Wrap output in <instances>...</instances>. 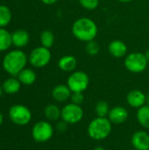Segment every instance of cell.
Returning a JSON list of instances; mask_svg holds the SVG:
<instances>
[{
	"mask_svg": "<svg viewBox=\"0 0 149 150\" xmlns=\"http://www.w3.org/2000/svg\"><path fill=\"white\" fill-rule=\"evenodd\" d=\"M71 30L75 38L83 42L95 40L98 33V28L95 21L85 17L76 19L73 23Z\"/></svg>",
	"mask_w": 149,
	"mask_h": 150,
	"instance_id": "cell-1",
	"label": "cell"
},
{
	"mask_svg": "<svg viewBox=\"0 0 149 150\" xmlns=\"http://www.w3.org/2000/svg\"><path fill=\"white\" fill-rule=\"evenodd\" d=\"M28 57L26 54L20 50L15 49L8 52L3 59L4 69L11 76H17L18 73L25 68Z\"/></svg>",
	"mask_w": 149,
	"mask_h": 150,
	"instance_id": "cell-2",
	"label": "cell"
},
{
	"mask_svg": "<svg viewBox=\"0 0 149 150\" xmlns=\"http://www.w3.org/2000/svg\"><path fill=\"white\" fill-rule=\"evenodd\" d=\"M112 124L107 118L97 117L88 126V134L95 141H103L112 133Z\"/></svg>",
	"mask_w": 149,
	"mask_h": 150,
	"instance_id": "cell-3",
	"label": "cell"
},
{
	"mask_svg": "<svg viewBox=\"0 0 149 150\" xmlns=\"http://www.w3.org/2000/svg\"><path fill=\"white\" fill-rule=\"evenodd\" d=\"M148 64V61L146 58L145 54L140 52H133L128 54L124 61L126 69L132 73L138 74L143 72Z\"/></svg>",
	"mask_w": 149,
	"mask_h": 150,
	"instance_id": "cell-4",
	"label": "cell"
},
{
	"mask_svg": "<svg viewBox=\"0 0 149 150\" xmlns=\"http://www.w3.org/2000/svg\"><path fill=\"white\" fill-rule=\"evenodd\" d=\"M51 58L52 54L49 48L40 46L33 48L31 51L28 56V61L30 64L34 68H44L48 65Z\"/></svg>",
	"mask_w": 149,
	"mask_h": 150,
	"instance_id": "cell-5",
	"label": "cell"
},
{
	"mask_svg": "<svg viewBox=\"0 0 149 150\" xmlns=\"http://www.w3.org/2000/svg\"><path fill=\"white\" fill-rule=\"evenodd\" d=\"M90 83L89 76L83 71L72 72L67 81V85L72 92H83Z\"/></svg>",
	"mask_w": 149,
	"mask_h": 150,
	"instance_id": "cell-6",
	"label": "cell"
},
{
	"mask_svg": "<svg viewBox=\"0 0 149 150\" xmlns=\"http://www.w3.org/2000/svg\"><path fill=\"white\" fill-rule=\"evenodd\" d=\"M54 135L53 126L45 120H40L34 124L32 129V139L36 142L43 143L48 142Z\"/></svg>",
	"mask_w": 149,
	"mask_h": 150,
	"instance_id": "cell-7",
	"label": "cell"
},
{
	"mask_svg": "<svg viewBox=\"0 0 149 150\" xmlns=\"http://www.w3.org/2000/svg\"><path fill=\"white\" fill-rule=\"evenodd\" d=\"M10 120L18 126H25L32 120V112L23 105H14L9 110Z\"/></svg>",
	"mask_w": 149,
	"mask_h": 150,
	"instance_id": "cell-8",
	"label": "cell"
},
{
	"mask_svg": "<svg viewBox=\"0 0 149 150\" xmlns=\"http://www.w3.org/2000/svg\"><path fill=\"white\" fill-rule=\"evenodd\" d=\"M61 118L63 121L69 125H75L83 118V110L81 105L70 103L63 106L61 109Z\"/></svg>",
	"mask_w": 149,
	"mask_h": 150,
	"instance_id": "cell-9",
	"label": "cell"
},
{
	"mask_svg": "<svg viewBox=\"0 0 149 150\" xmlns=\"http://www.w3.org/2000/svg\"><path fill=\"white\" fill-rule=\"evenodd\" d=\"M128 111L123 106H115L112 108L108 114V119L114 125H120L125 123L128 119Z\"/></svg>",
	"mask_w": 149,
	"mask_h": 150,
	"instance_id": "cell-10",
	"label": "cell"
},
{
	"mask_svg": "<svg viewBox=\"0 0 149 150\" xmlns=\"http://www.w3.org/2000/svg\"><path fill=\"white\" fill-rule=\"evenodd\" d=\"M131 142L136 150H149V134L145 131L135 132L132 136Z\"/></svg>",
	"mask_w": 149,
	"mask_h": 150,
	"instance_id": "cell-11",
	"label": "cell"
},
{
	"mask_svg": "<svg viewBox=\"0 0 149 150\" xmlns=\"http://www.w3.org/2000/svg\"><path fill=\"white\" fill-rule=\"evenodd\" d=\"M128 105L133 108H141L146 105V94L140 90H133L126 96Z\"/></svg>",
	"mask_w": 149,
	"mask_h": 150,
	"instance_id": "cell-12",
	"label": "cell"
},
{
	"mask_svg": "<svg viewBox=\"0 0 149 150\" xmlns=\"http://www.w3.org/2000/svg\"><path fill=\"white\" fill-rule=\"evenodd\" d=\"M108 50L112 56L115 58H122L124 56H126L127 46L123 40H114L110 42L108 46Z\"/></svg>",
	"mask_w": 149,
	"mask_h": 150,
	"instance_id": "cell-13",
	"label": "cell"
},
{
	"mask_svg": "<svg viewBox=\"0 0 149 150\" xmlns=\"http://www.w3.org/2000/svg\"><path fill=\"white\" fill-rule=\"evenodd\" d=\"M72 91L68 88V85L65 84H58L56 85L52 91V97L53 98L60 103L66 102L71 97Z\"/></svg>",
	"mask_w": 149,
	"mask_h": 150,
	"instance_id": "cell-14",
	"label": "cell"
},
{
	"mask_svg": "<svg viewBox=\"0 0 149 150\" xmlns=\"http://www.w3.org/2000/svg\"><path fill=\"white\" fill-rule=\"evenodd\" d=\"M11 40H12V45L16 47L21 48L25 47L30 40V35L28 32L23 29L17 30L11 33Z\"/></svg>",
	"mask_w": 149,
	"mask_h": 150,
	"instance_id": "cell-15",
	"label": "cell"
},
{
	"mask_svg": "<svg viewBox=\"0 0 149 150\" xmlns=\"http://www.w3.org/2000/svg\"><path fill=\"white\" fill-rule=\"evenodd\" d=\"M77 66V60L73 55H64L58 62V67L64 72H74Z\"/></svg>",
	"mask_w": 149,
	"mask_h": 150,
	"instance_id": "cell-16",
	"label": "cell"
},
{
	"mask_svg": "<svg viewBox=\"0 0 149 150\" xmlns=\"http://www.w3.org/2000/svg\"><path fill=\"white\" fill-rule=\"evenodd\" d=\"M20 87H21V83L19 82L18 78L14 76L6 79L2 84L3 91L10 95L16 94L17 92H18L20 90Z\"/></svg>",
	"mask_w": 149,
	"mask_h": 150,
	"instance_id": "cell-17",
	"label": "cell"
},
{
	"mask_svg": "<svg viewBox=\"0 0 149 150\" xmlns=\"http://www.w3.org/2000/svg\"><path fill=\"white\" fill-rule=\"evenodd\" d=\"M17 78L19 80L21 84L24 85H32L35 83L37 76L36 73L32 69H26L25 68L23 70H21L18 75L17 76Z\"/></svg>",
	"mask_w": 149,
	"mask_h": 150,
	"instance_id": "cell-18",
	"label": "cell"
},
{
	"mask_svg": "<svg viewBox=\"0 0 149 150\" xmlns=\"http://www.w3.org/2000/svg\"><path fill=\"white\" fill-rule=\"evenodd\" d=\"M136 117L139 124L142 127L149 129V105H145L139 108L136 113Z\"/></svg>",
	"mask_w": 149,
	"mask_h": 150,
	"instance_id": "cell-19",
	"label": "cell"
},
{
	"mask_svg": "<svg viewBox=\"0 0 149 150\" xmlns=\"http://www.w3.org/2000/svg\"><path fill=\"white\" fill-rule=\"evenodd\" d=\"M44 115L45 117L50 121H56L61 118V110L54 104L48 105L44 109Z\"/></svg>",
	"mask_w": 149,
	"mask_h": 150,
	"instance_id": "cell-20",
	"label": "cell"
},
{
	"mask_svg": "<svg viewBox=\"0 0 149 150\" xmlns=\"http://www.w3.org/2000/svg\"><path fill=\"white\" fill-rule=\"evenodd\" d=\"M11 45V33L4 27H0V52L9 49Z\"/></svg>",
	"mask_w": 149,
	"mask_h": 150,
	"instance_id": "cell-21",
	"label": "cell"
},
{
	"mask_svg": "<svg viewBox=\"0 0 149 150\" xmlns=\"http://www.w3.org/2000/svg\"><path fill=\"white\" fill-rule=\"evenodd\" d=\"M11 11L4 4H0V27H5L11 21Z\"/></svg>",
	"mask_w": 149,
	"mask_h": 150,
	"instance_id": "cell-22",
	"label": "cell"
},
{
	"mask_svg": "<svg viewBox=\"0 0 149 150\" xmlns=\"http://www.w3.org/2000/svg\"><path fill=\"white\" fill-rule=\"evenodd\" d=\"M40 44L42 47L50 48L53 47V45L54 43V35L51 31L45 30L40 33Z\"/></svg>",
	"mask_w": 149,
	"mask_h": 150,
	"instance_id": "cell-23",
	"label": "cell"
},
{
	"mask_svg": "<svg viewBox=\"0 0 149 150\" xmlns=\"http://www.w3.org/2000/svg\"><path fill=\"white\" fill-rule=\"evenodd\" d=\"M110 110H111V108L109 106V104L105 100H100L96 104L95 112H96V114L97 117L106 118V116H108V114H109Z\"/></svg>",
	"mask_w": 149,
	"mask_h": 150,
	"instance_id": "cell-24",
	"label": "cell"
},
{
	"mask_svg": "<svg viewBox=\"0 0 149 150\" xmlns=\"http://www.w3.org/2000/svg\"><path fill=\"white\" fill-rule=\"evenodd\" d=\"M99 51H100L99 44L95 40L86 42V44H85V52L89 55H90V56L97 55L99 53Z\"/></svg>",
	"mask_w": 149,
	"mask_h": 150,
	"instance_id": "cell-25",
	"label": "cell"
},
{
	"mask_svg": "<svg viewBox=\"0 0 149 150\" xmlns=\"http://www.w3.org/2000/svg\"><path fill=\"white\" fill-rule=\"evenodd\" d=\"M83 8L88 11H94L99 5V0H79Z\"/></svg>",
	"mask_w": 149,
	"mask_h": 150,
	"instance_id": "cell-26",
	"label": "cell"
},
{
	"mask_svg": "<svg viewBox=\"0 0 149 150\" xmlns=\"http://www.w3.org/2000/svg\"><path fill=\"white\" fill-rule=\"evenodd\" d=\"M70 99L72 101L71 103L78 105H81L83 103V101H84L83 92H72Z\"/></svg>",
	"mask_w": 149,
	"mask_h": 150,
	"instance_id": "cell-27",
	"label": "cell"
},
{
	"mask_svg": "<svg viewBox=\"0 0 149 150\" xmlns=\"http://www.w3.org/2000/svg\"><path fill=\"white\" fill-rule=\"evenodd\" d=\"M68 123H66L65 121H61V122H59L58 123V125H57V129L59 130V131H61V132H63V131H65L66 129H67V127H68Z\"/></svg>",
	"mask_w": 149,
	"mask_h": 150,
	"instance_id": "cell-28",
	"label": "cell"
},
{
	"mask_svg": "<svg viewBox=\"0 0 149 150\" xmlns=\"http://www.w3.org/2000/svg\"><path fill=\"white\" fill-rule=\"evenodd\" d=\"M59 0H41V2L45 4H47V5H51V4H54L55 3H57Z\"/></svg>",
	"mask_w": 149,
	"mask_h": 150,
	"instance_id": "cell-29",
	"label": "cell"
},
{
	"mask_svg": "<svg viewBox=\"0 0 149 150\" xmlns=\"http://www.w3.org/2000/svg\"><path fill=\"white\" fill-rule=\"evenodd\" d=\"M146 105H149V93L146 95Z\"/></svg>",
	"mask_w": 149,
	"mask_h": 150,
	"instance_id": "cell-30",
	"label": "cell"
},
{
	"mask_svg": "<svg viewBox=\"0 0 149 150\" xmlns=\"http://www.w3.org/2000/svg\"><path fill=\"white\" fill-rule=\"evenodd\" d=\"M145 55H146V58H147V60L148 61V62H149V48L147 50V51H146Z\"/></svg>",
	"mask_w": 149,
	"mask_h": 150,
	"instance_id": "cell-31",
	"label": "cell"
},
{
	"mask_svg": "<svg viewBox=\"0 0 149 150\" xmlns=\"http://www.w3.org/2000/svg\"><path fill=\"white\" fill-rule=\"evenodd\" d=\"M118 1L120 2V3H130V2H132L133 0H118Z\"/></svg>",
	"mask_w": 149,
	"mask_h": 150,
	"instance_id": "cell-32",
	"label": "cell"
},
{
	"mask_svg": "<svg viewBox=\"0 0 149 150\" xmlns=\"http://www.w3.org/2000/svg\"><path fill=\"white\" fill-rule=\"evenodd\" d=\"M3 120H4L3 114H2V113H0V126H1V125H2V123H3Z\"/></svg>",
	"mask_w": 149,
	"mask_h": 150,
	"instance_id": "cell-33",
	"label": "cell"
},
{
	"mask_svg": "<svg viewBox=\"0 0 149 150\" xmlns=\"http://www.w3.org/2000/svg\"><path fill=\"white\" fill-rule=\"evenodd\" d=\"M93 150H105L103 147H97V148H95Z\"/></svg>",
	"mask_w": 149,
	"mask_h": 150,
	"instance_id": "cell-34",
	"label": "cell"
},
{
	"mask_svg": "<svg viewBox=\"0 0 149 150\" xmlns=\"http://www.w3.org/2000/svg\"><path fill=\"white\" fill-rule=\"evenodd\" d=\"M2 93H3V89H2V86L0 85V97H1V95H2Z\"/></svg>",
	"mask_w": 149,
	"mask_h": 150,
	"instance_id": "cell-35",
	"label": "cell"
}]
</instances>
